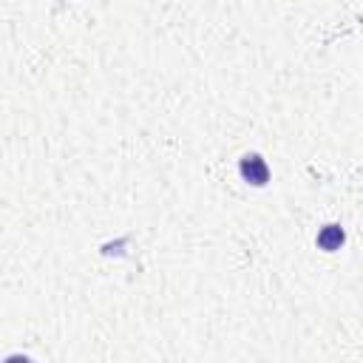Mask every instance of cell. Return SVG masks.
Returning a JSON list of instances; mask_svg holds the SVG:
<instances>
[{
  "label": "cell",
  "instance_id": "7a4b0ae2",
  "mask_svg": "<svg viewBox=\"0 0 363 363\" xmlns=\"http://www.w3.org/2000/svg\"><path fill=\"white\" fill-rule=\"evenodd\" d=\"M343 241H346V230H343L340 224H323L320 233H318V247H320L323 252H335V250H340Z\"/></svg>",
  "mask_w": 363,
  "mask_h": 363
},
{
  "label": "cell",
  "instance_id": "6da1fadb",
  "mask_svg": "<svg viewBox=\"0 0 363 363\" xmlns=\"http://www.w3.org/2000/svg\"><path fill=\"white\" fill-rule=\"evenodd\" d=\"M238 173L252 187H264L269 182V167H267V162H264L261 153H244L238 159Z\"/></svg>",
  "mask_w": 363,
  "mask_h": 363
}]
</instances>
